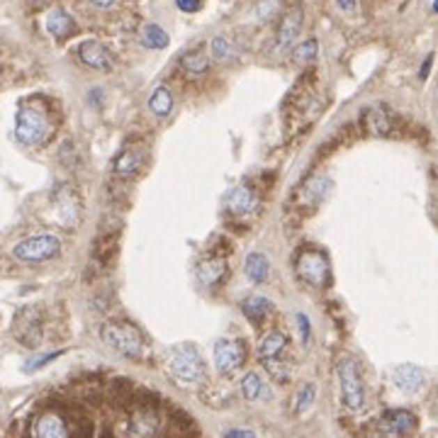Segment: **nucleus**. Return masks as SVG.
Instances as JSON below:
<instances>
[{"label": "nucleus", "mask_w": 438, "mask_h": 438, "mask_svg": "<svg viewBox=\"0 0 438 438\" xmlns=\"http://www.w3.org/2000/svg\"><path fill=\"white\" fill-rule=\"evenodd\" d=\"M141 166H144V156H141V151L127 149V151H122V154L117 156L115 173L120 175V178H134V175L141 171Z\"/></svg>", "instance_id": "nucleus-20"}, {"label": "nucleus", "mask_w": 438, "mask_h": 438, "mask_svg": "<svg viewBox=\"0 0 438 438\" xmlns=\"http://www.w3.org/2000/svg\"><path fill=\"white\" fill-rule=\"evenodd\" d=\"M246 275H249L253 283H265L270 275L268 258H265L263 253H249V258H246Z\"/></svg>", "instance_id": "nucleus-25"}, {"label": "nucleus", "mask_w": 438, "mask_h": 438, "mask_svg": "<svg viewBox=\"0 0 438 438\" xmlns=\"http://www.w3.org/2000/svg\"><path fill=\"white\" fill-rule=\"evenodd\" d=\"M336 5L343 10V13H356L358 8V0H336Z\"/></svg>", "instance_id": "nucleus-36"}, {"label": "nucleus", "mask_w": 438, "mask_h": 438, "mask_svg": "<svg viewBox=\"0 0 438 438\" xmlns=\"http://www.w3.org/2000/svg\"><path fill=\"white\" fill-rule=\"evenodd\" d=\"M141 42L149 49H164L166 44H169V34H166L159 24H146V27L141 29Z\"/></svg>", "instance_id": "nucleus-30"}, {"label": "nucleus", "mask_w": 438, "mask_h": 438, "mask_svg": "<svg viewBox=\"0 0 438 438\" xmlns=\"http://www.w3.org/2000/svg\"><path fill=\"white\" fill-rule=\"evenodd\" d=\"M297 327H299V338H302V343L309 341V319L307 314H297Z\"/></svg>", "instance_id": "nucleus-34"}, {"label": "nucleus", "mask_w": 438, "mask_h": 438, "mask_svg": "<svg viewBox=\"0 0 438 438\" xmlns=\"http://www.w3.org/2000/svg\"><path fill=\"white\" fill-rule=\"evenodd\" d=\"M52 134V122L37 107H22L15 120V136L24 146H39Z\"/></svg>", "instance_id": "nucleus-4"}, {"label": "nucleus", "mask_w": 438, "mask_h": 438, "mask_svg": "<svg viewBox=\"0 0 438 438\" xmlns=\"http://www.w3.org/2000/svg\"><path fill=\"white\" fill-rule=\"evenodd\" d=\"M100 336L112 351L122 353L125 358H141L144 356V338L139 329H134L127 322H107L102 324Z\"/></svg>", "instance_id": "nucleus-2"}, {"label": "nucleus", "mask_w": 438, "mask_h": 438, "mask_svg": "<svg viewBox=\"0 0 438 438\" xmlns=\"http://www.w3.org/2000/svg\"><path fill=\"white\" fill-rule=\"evenodd\" d=\"M95 260L97 263H102V265H107V263H112L115 260V256H117V234H112V236H100L97 239V244H95Z\"/></svg>", "instance_id": "nucleus-28"}, {"label": "nucleus", "mask_w": 438, "mask_h": 438, "mask_svg": "<svg viewBox=\"0 0 438 438\" xmlns=\"http://www.w3.org/2000/svg\"><path fill=\"white\" fill-rule=\"evenodd\" d=\"M338 380H341V400L348 412H361L366 405V387H363V375L358 361L353 356H341L336 363Z\"/></svg>", "instance_id": "nucleus-3"}, {"label": "nucleus", "mask_w": 438, "mask_h": 438, "mask_svg": "<svg viewBox=\"0 0 438 438\" xmlns=\"http://www.w3.org/2000/svg\"><path fill=\"white\" fill-rule=\"evenodd\" d=\"M392 382L400 387L402 392H419L421 385H424V373L421 368L412 366V363H405V366H397L392 370Z\"/></svg>", "instance_id": "nucleus-17"}, {"label": "nucleus", "mask_w": 438, "mask_h": 438, "mask_svg": "<svg viewBox=\"0 0 438 438\" xmlns=\"http://www.w3.org/2000/svg\"><path fill=\"white\" fill-rule=\"evenodd\" d=\"M434 13H438V0H436V3H434Z\"/></svg>", "instance_id": "nucleus-39"}, {"label": "nucleus", "mask_w": 438, "mask_h": 438, "mask_svg": "<svg viewBox=\"0 0 438 438\" xmlns=\"http://www.w3.org/2000/svg\"><path fill=\"white\" fill-rule=\"evenodd\" d=\"M47 29L56 39H63V37H68V34H73L76 22H73V17L63 8H54L52 13L47 15Z\"/></svg>", "instance_id": "nucleus-21"}, {"label": "nucleus", "mask_w": 438, "mask_h": 438, "mask_svg": "<svg viewBox=\"0 0 438 438\" xmlns=\"http://www.w3.org/2000/svg\"><path fill=\"white\" fill-rule=\"evenodd\" d=\"M236 47L231 44V39H226V37H214L212 42H210V56L214 58V61H219V63H229V61H234L236 58Z\"/></svg>", "instance_id": "nucleus-27"}, {"label": "nucleus", "mask_w": 438, "mask_h": 438, "mask_svg": "<svg viewBox=\"0 0 438 438\" xmlns=\"http://www.w3.org/2000/svg\"><path fill=\"white\" fill-rule=\"evenodd\" d=\"M429 66H431V56H429V58H426L424 68H421V76H426V73H429Z\"/></svg>", "instance_id": "nucleus-38"}, {"label": "nucleus", "mask_w": 438, "mask_h": 438, "mask_svg": "<svg viewBox=\"0 0 438 438\" xmlns=\"http://www.w3.org/2000/svg\"><path fill=\"white\" fill-rule=\"evenodd\" d=\"M224 208H226V212H229L231 217L249 219V217H253V214L258 212V193H256V190L251 188L249 183H241V185H236V188L231 190L229 195H226Z\"/></svg>", "instance_id": "nucleus-11"}, {"label": "nucleus", "mask_w": 438, "mask_h": 438, "mask_svg": "<svg viewBox=\"0 0 438 438\" xmlns=\"http://www.w3.org/2000/svg\"><path fill=\"white\" fill-rule=\"evenodd\" d=\"M241 312H244V317L249 319L251 324L260 327L265 319H270V314H273L275 309L273 304H270V299L263 297V295H249V297L241 302Z\"/></svg>", "instance_id": "nucleus-16"}, {"label": "nucleus", "mask_w": 438, "mask_h": 438, "mask_svg": "<svg viewBox=\"0 0 438 438\" xmlns=\"http://www.w3.org/2000/svg\"><path fill=\"white\" fill-rule=\"evenodd\" d=\"M13 336L17 338V343L27 348H37L44 338V322L39 317L37 307H24L17 312L13 322Z\"/></svg>", "instance_id": "nucleus-9"}, {"label": "nucleus", "mask_w": 438, "mask_h": 438, "mask_svg": "<svg viewBox=\"0 0 438 438\" xmlns=\"http://www.w3.org/2000/svg\"><path fill=\"white\" fill-rule=\"evenodd\" d=\"M93 5H97V8H112V5L117 3V0H91Z\"/></svg>", "instance_id": "nucleus-37"}, {"label": "nucleus", "mask_w": 438, "mask_h": 438, "mask_svg": "<svg viewBox=\"0 0 438 438\" xmlns=\"http://www.w3.org/2000/svg\"><path fill=\"white\" fill-rule=\"evenodd\" d=\"M61 253V241L54 234H37L22 239L13 249V256L19 263H47Z\"/></svg>", "instance_id": "nucleus-5"}, {"label": "nucleus", "mask_w": 438, "mask_h": 438, "mask_svg": "<svg viewBox=\"0 0 438 438\" xmlns=\"http://www.w3.org/2000/svg\"><path fill=\"white\" fill-rule=\"evenodd\" d=\"M224 438H256V436H253V431H249V429H231V431H226Z\"/></svg>", "instance_id": "nucleus-35"}, {"label": "nucleus", "mask_w": 438, "mask_h": 438, "mask_svg": "<svg viewBox=\"0 0 438 438\" xmlns=\"http://www.w3.org/2000/svg\"><path fill=\"white\" fill-rule=\"evenodd\" d=\"M58 353H44V356H39V358H32V361H27V366H24V370H37V368H42L44 363H49V361H54Z\"/></svg>", "instance_id": "nucleus-32"}, {"label": "nucleus", "mask_w": 438, "mask_h": 438, "mask_svg": "<svg viewBox=\"0 0 438 438\" xmlns=\"http://www.w3.org/2000/svg\"><path fill=\"white\" fill-rule=\"evenodd\" d=\"M37 438H68V429L61 416L44 414L37 421Z\"/></svg>", "instance_id": "nucleus-23"}, {"label": "nucleus", "mask_w": 438, "mask_h": 438, "mask_svg": "<svg viewBox=\"0 0 438 438\" xmlns=\"http://www.w3.org/2000/svg\"><path fill=\"white\" fill-rule=\"evenodd\" d=\"M258 361L278 382H288L292 375L290 341L283 331H268L258 343Z\"/></svg>", "instance_id": "nucleus-1"}, {"label": "nucleus", "mask_w": 438, "mask_h": 438, "mask_svg": "<svg viewBox=\"0 0 438 438\" xmlns=\"http://www.w3.org/2000/svg\"><path fill=\"white\" fill-rule=\"evenodd\" d=\"M149 107L151 112H154L156 117H166L171 115V110H173V95H171V91L166 86H159L154 93H151L149 97Z\"/></svg>", "instance_id": "nucleus-26"}, {"label": "nucleus", "mask_w": 438, "mask_h": 438, "mask_svg": "<svg viewBox=\"0 0 438 438\" xmlns=\"http://www.w3.org/2000/svg\"><path fill=\"white\" fill-rule=\"evenodd\" d=\"M416 429V416L407 409H390L377 421V434L382 438H405Z\"/></svg>", "instance_id": "nucleus-12"}, {"label": "nucleus", "mask_w": 438, "mask_h": 438, "mask_svg": "<svg viewBox=\"0 0 438 438\" xmlns=\"http://www.w3.org/2000/svg\"><path fill=\"white\" fill-rule=\"evenodd\" d=\"M314 400H317V387H314V385H304L302 390H299L297 400H295V412H297V414L307 412L309 407L314 405Z\"/></svg>", "instance_id": "nucleus-31"}, {"label": "nucleus", "mask_w": 438, "mask_h": 438, "mask_svg": "<svg viewBox=\"0 0 438 438\" xmlns=\"http://www.w3.org/2000/svg\"><path fill=\"white\" fill-rule=\"evenodd\" d=\"M78 56H81V61L86 63L88 68H95V71H112V66H115V58L107 52V47H102L95 39L83 42L81 47H78Z\"/></svg>", "instance_id": "nucleus-15"}, {"label": "nucleus", "mask_w": 438, "mask_h": 438, "mask_svg": "<svg viewBox=\"0 0 438 438\" xmlns=\"http://www.w3.org/2000/svg\"><path fill=\"white\" fill-rule=\"evenodd\" d=\"M224 275H226V260L221 258V256H208V258L200 260L198 278L203 285L212 288V285H217L224 280Z\"/></svg>", "instance_id": "nucleus-18"}, {"label": "nucleus", "mask_w": 438, "mask_h": 438, "mask_svg": "<svg viewBox=\"0 0 438 438\" xmlns=\"http://www.w3.org/2000/svg\"><path fill=\"white\" fill-rule=\"evenodd\" d=\"M180 66L190 73V76H203L210 68V56L203 52V49H190L180 56Z\"/></svg>", "instance_id": "nucleus-24"}, {"label": "nucleus", "mask_w": 438, "mask_h": 438, "mask_svg": "<svg viewBox=\"0 0 438 438\" xmlns=\"http://www.w3.org/2000/svg\"><path fill=\"white\" fill-rule=\"evenodd\" d=\"M319 56V42L317 39H307V42L297 44V49H295L292 58L295 63H302V66H309V63H314Z\"/></svg>", "instance_id": "nucleus-29"}, {"label": "nucleus", "mask_w": 438, "mask_h": 438, "mask_svg": "<svg viewBox=\"0 0 438 438\" xmlns=\"http://www.w3.org/2000/svg\"><path fill=\"white\" fill-rule=\"evenodd\" d=\"M246 361V343L239 338H221L214 343V366L219 375H231Z\"/></svg>", "instance_id": "nucleus-10"}, {"label": "nucleus", "mask_w": 438, "mask_h": 438, "mask_svg": "<svg viewBox=\"0 0 438 438\" xmlns=\"http://www.w3.org/2000/svg\"><path fill=\"white\" fill-rule=\"evenodd\" d=\"M395 115L385 105H370L363 112V127L373 136H392L395 134Z\"/></svg>", "instance_id": "nucleus-14"}, {"label": "nucleus", "mask_w": 438, "mask_h": 438, "mask_svg": "<svg viewBox=\"0 0 438 438\" xmlns=\"http://www.w3.org/2000/svg\"><path fill=\"white\" fill-rule=\"evenodd\" d=\"M329 188H331V183H329L327 175H319V178L314 175V178H309L307 183L299 188V198H302V203H307V205H317L327 198Z\"/></svg>", "instance_id": "nucleus-22"}, {"label": "nucleus", "mask_w": 438, "mask_h": 438, "mask_svg": "<svg viewBox=\"0 0 438 438\" xmlns=\"http://www.w3.org/2000/svg\"><path fill=\"white\" fill-rule=\"evenodd\" d=\"M241 395H244L249 402H265L270 397V390H268V385H265L263 375L251 370L241 377Z\"/></svg>", "instance_id": "nucleus-19"}, {"label": "nucleus", "mask_w": 438, "mask_h": 438, "mask_svg": "<svg viewBox=\"0 0 438 438\" xmlns=\"http://www.w3.org/2000/svg\"><path fill=\"white\" fill-rule=\"evenodd\" d=\"M205 0H175V5H178L183 13H198L200 8H203Z\"/></svg>", "instance_id": "nucleus-33"}, {"label": "nucleus", "mask_w": 438, "mask_h": 438, "mask_svg": "<svg viewBox=\"0 0 438 438\" xmlns=\"http://www.w3.org/2000/svg\"><path fill=\"white\" fill-rule=\"evenodd\" d=\"M169 373L173 380L183 382V385H195V382L203 380L205 363H203V358H200V353L195 351L190 343H185V346L175 348V353L171 356Z\"/></svg>", "instance_id": "nucleus-6"}, {"label": "nucleus", "mask_w": 438, "mask_h": 438, "mask_svg": "<svg viewBox=\"0 0 438 438\" xmlns=\"http://www.w3.org/2000/svg\"><path fill=\"white\" fill-rule=\"evenodd\" d=\"M302 19H304V13H302V5L299 3H290L288 8H285L283 17H280V22H278V37H275L278 49L285 52V49L295 47L299 32H302Z\"/></svg>", "instance_id": "nucleus-13"}, {"label": "nucleus", "mask_w": 438, "mask_h": 438, "mask_svg": "<svg viewBox=\"0 0 438 438\" xmlns=\"http://www.w3.org/2000/svg\"><path fill=\"white\" fill-rule=\"evenodd\" d=\"M52 210H54V217L61 226H76L81 221V198L78 193L66 183H58L52 193Z\"/></svg>", "instance_id": "nucleus-7"}, {"label": "nucleus", "mask_w": 438, "mask_h": 438, "mask_svg": "<svg viewBox=\"0 0 438 438\" xmlns=\"http://www.w3.org/2000/svg\"><path fill=\"white\" fill-rule=\"evenodd\" d=\"M297 275L312 288H327L331 283V265L319 251H302L297 258Z\"/></svg>", "instance_id": "nucleus-8"}]
</instances>
